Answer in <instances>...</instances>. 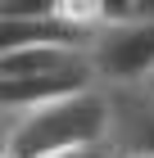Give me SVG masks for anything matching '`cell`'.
Here are the masks:
<instances>
[{
  "label": "cell",
  "instance_id": "cell-1",
  "mask_svg": "<svg viewBox=\"0 0 154 158\" xmlns=\"http://www.w3.org/2000/svg\"><path fill=\"white\" fill-rule=\"evenodd\" d=\"M109 140H113V95L100 81L36 109L5 113V149L18 158H46L59 149L109 145Z\"/></svg>",
  "mask_w": 154,
  "mask_h": 158
},
{
  "label": "cell",
  "instance_id": "cell-2",
  "mask_svg": "<svg viewBox=\"0 0 154 158\" xmlns=\"http://www.w3.org/2000/svg\"><path fill=\"white\" fill-rule=\"evenodd\" d=\"M91 68L100 86H145L154 73V14L127 23H100L91 32Z\"/></svg>",
  "mask_w": 154,
  "mask_h": 158
},
{
  "label": "cell",
  "instance_id": "cell-3",
  "mask_svg": "<svg viewBox=\"0 0 154 158\" xmlns=\"http://www.w3.org/2000/svg\"><path fill=\"white\" fill-rule=\"evenodd\" d=\"M82 86H95L91 68H64V73H32V77H0V109L23 113L36 104H50L59 95H73Z\"/></svg>",
  "mask_w": 154,
  "mask_h": 158
},
{
  "label": "cell",
  "instance_id": "cell-4",
  "mask_svg": "<svg viewBox=\"0 0 154 158\" xmlns=\"http://www.w3.org/2000/svg\"><path fill=\"white\" fill-rule=\"evenodd\" d=\"M14 45H91V32L59 14L50 18H0V50Z\"/></svg>",
  "mask_w": 154,
  "mask_h": 158
},
{
  "label": "cell",
  "instance_id": "cell-5",
  "mask_svg": "<svg viewBox=\"0 0 154 158\" xmlns=\"http://www.w3.org/2000/svg\"><path fill=\"white\" fill-rule=\"evenodd\" d=\"M64 68H91V54L82 45H14V50H0V77L64 73Z\"/></svg>",
  "mask_w": 154,
  "mask_h": 158
},
{
  "label": "cell",
  "instance_id": "cell-6",
  "mask_svg": "<svg viewBox=\"0 0 154 158\" xmlns=\"http://www.w3.org/2000/svg\"><path fill=\"white\" fill-rule=\"evenodd\" d=\"M59 14V0H0V18H50Z\"/></svg>",
  "mask_w": 154,
  "mask_h": 158
},
{
  "label": "cell",
  "instance_id": "cell-7",
  "mask_svg": "<svg viewBox=\"0 0 154 158\" xmlns=\"http://www.w3.org/2000/svg\"><path fill=\"white\" fill-rule=\"evenodd\" d=\"M59 18L95 32V27H100V0H59Z\"/></svg>",
  "mask_w": 154,
  "mask_h": 158
},
{
  "label": "cell",
  "instance_id": "cell-8",
  "mask_svg": "<svg viewBox=\"0 0 154 158\" xmlns=\"http://www.w3.org/2000/svg\"><path fill=\"white\" fill-rule=\"evenodd\" d=\"M136 14H141L136 0H100V23H127Z\"/></svg>",
  "mask_w": 154,
  "mask_h": 158
},
{
  "label": "cell",
  "instance_id": "cell-9",
  "mask_svg": "<svg viewBox=\"0 0 154 158\" xmlns=\"http://www.w3.org/2000/svg\"><path fill=\"white\" fill-rule=\"evenodd\" d=\"M46 158H113V145H77V149H59Z\"/></svg>",
  "mask_w": 154,
  "mask_h": 158
},
{
  "label": "cell",
  "instance_id": "cell-10",
  "mask_svg": "<svg viewBox=\"0 0 154 158\" xmlns=\"http://www.w3.org/2000/svg\"><path fill=\"white\" fill-rule=\"evenodd\" d=\"M141 5V14H154V0H136Z\"/></svg>",
  "mask_w": 154,
  "mask_h": 158
},
{
  "label": "cell",
  "instance_id": "cell-11",
  "mask_svg": "<svg viewBox=\"0 0 154 158\" xmlns=\"http://www.w3.org/2000/svg\"><path fill=\"white\" fill-rule=\"evenodd\" d=\"M145 90H150V95H154V73H150V81H145Z\"/></svg>",
  "mask_w": 154,
  "mask_h": 158
},
{
  "label": "cell",
  "instance_id": "cell-12",
  "mask_svg": "<svg viewBox=\"0 0 154 158\" xmlns=\"http://www.w3.org/2000/svg\"><path fill=\"white\" fill-rule=\"evenodd\" d=\"M0 158H18V154H9V149H5V154H0Z\"/></svg>",
  "mask_w": 154,
  "mask_h": 158
},
{
  "label": "cell",
  "instance_id": "cell-13",
  "mask_svg": "<svg viewBox=\"0 0 154 158\" xmlns=\"http://www.w3.org/2000/svg\"><path fill=\"white\" fill-rule=\"evenodd\" d=\"M113 158H118V154H113Z\"/></svg>",
  "mask_w": 154,
  "mask_h": 158
}]
</instances>
